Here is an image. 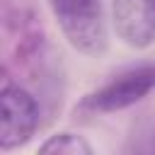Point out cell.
Wrapping results in <instances>:
<instances>
[{
	"label": "cell",
	"instance_id": "obj_3",
	"mask_svg": "<svg viewBox=\"0 0 155 155\" xmlns=\"http://www.w3.org/2000/svg\"><path fill=\"white\" fill-rule=\"evenodd\" d=\"M39 102L17 82L5 80L0 90V150L10 153L31 140L39 128Z\"/></svg>",
	"mask_w": 155,
	"mask_h": 155
},
{
	"label": "cell",
	"instance_id": "obj_5",
	"mask_svg": "<svg viewBox=\"0 0 155 155\" xmlns=\"http://www.w3.org/2000/svg\"><path fill=\"white\" fill-rule=\"evenodd\" d=\"M41 155H92L94 148L73 131H63V133H53L48 136L41 145H39Z\"/></svg>",
	"mask_w": 155,
	"mask_h": 155
},
{
	"label": "cell",
	"instance_id": "obj_4",
	"mask_svg": "<svg viewBox=\"0 0 155 155\" xmlns=\"http://www.w3.org/2000/svg\"><path fill=\"white\" fill-rule=\"evenodd\" d=\"M111 24L128 48H148L155 41V0H111Z\"/></svg>",
	"mask_w": 155,
	"mask_h": 155
},
{
	"label": "cell",
	"instance_id": "obj_2",
	"mask_svg": "<svg viewBox=\"0 0 155 155\" xmlns=\"http://www.w3.org/2000/svg\"><path fill=\"white\" fill-rule=\"evenodd\" d=\"M155 90V63L128 68L119 75H114L109 82L99 85L90 94H85L78 104L80 111L87 114H111L128 109L138 104L143 97H148Z\"/></svg>",
	"mask_w": 155,
	"mask_h": 155
},
{
	"label": "cell",
	"instance_id": "obj_1",
	"mask_svg": "<svg viewBox=\"0 0 155 155\" xmlns=\"http://www.w3.org/2000/svg\"><path fill=\"white\" fill-rule=\"evenodd\" d=\"M51 12L65 41L82 56L99 58L107 53L109 34L99 0H48Z\"/></svg>",
	"mask_w": 155,
	"mask_h": 155
}]
</instances>
